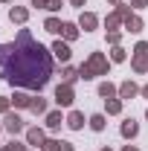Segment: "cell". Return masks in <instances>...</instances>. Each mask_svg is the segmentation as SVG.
Wrapping results in <instances>:
<instances>
[{
    "label": "cell",
    "instance_id": "6da1fadb",
    "mask_svg": "<svg viewBox=\"0 0 148 151\" xmlns=\"http://www.w3.org/2000/svg\"><path fill=\"white\" fill-rule=\"evenodd\" d=\"M0 70L12 87L41 90L52 78V55L47 52V47H41L32 38L29 29H20L15 44H9V58Z\"/></svg>",
    "mask_w": 148,
    "mask_h": 151
},
{
    "label": "cell",
    "instance_id": "7a4b0ae2",
    "mask_svg": "<svg viewBox=\"0 0 148 151\" xmlns=\"http://www.w3.org/2000/svg\"><path fill=\"white\" fill-rule=\"evenodd\" d=\"M108 67H111V61L105 52H90L87 61L78 67V78H96V76H108Z\"/></svg>",
    "mask_w": 148,
    "mask_h": 151
},
{
    "label": "cell",
    "instance_id": "3957f363",
    "mask_svg": "<svg viewBox=\"0 0 148 151\" xmlns=\"http://www.w3.org/2000/svg\"><path fill=\"white\" fill-rule=\"evenodd\" d=\"M131 67H134V73H148V44L145 41H139L137 47H134V58H131Z\"/></svg>",
    "mask_w": 148,
    "mask_h": 151
},
{
    "label": "cell",
    "instance_id": "277c9868",
    "mask_svg": "<svg viewBox=\"0 0 148 151\" xmlns=\"http://www.w3.org/2000/svg\"><path fill=\"white\" fill-rule=\"evenodd\" d=\"M131 18V6H116L111 15H108V20H105V26H108V32H113L122 20H128Z\"/></svg>",
    "mask_w": 148,
    "mask_h": 151
},
{
    "label": "cell",
    "instance_id": "5b68a950",
    "mask_svg": "<svg viewBox=\"0 0 148 151\" xmlns=\"http://www.w3.org/2000/svg\"><path fill=\"white\" fill-rule=\"evenodd\" d=\"M73 99H75L73 84H58V87H55V102L61 105V108H70V105H73Z\"/></svg>",
    "mask_w": 148,
    "mask_h": 151
},
{
    "label": "cell",
    "instance_id": "8992f818",
    "mask_svg": "<svg viewBox=\"0 0 148 151\" xmlns=\"http://www.w3.org/2000/svg\"><path fill=\"white\" fill-rule=\"evenodd\" d=\"M3 128H6V131L15 137V134L23 131V119H20L18 113H3Z\"/></svg>",
    "mask_w": 148,
    "mask_h": 151
},
{
    "label": "cell",
    "instance_id": "52a82bcc",
    "mask_svg": "<svg viewBox=\"0 0 148 151\" xmlns=\"http://www.w3.org/2000/svg\"><path fill=\"white\" fill-rule=\"evenodd\" d=\"M44 142H47V137H44V131H41V128H26V145L41 148Z\"/></svg>",
    "mask_w": 148,
    "mask_h": 151
},
{
    "label": "cell",
    "instance_id": "ba28073f",
    "mask_svg": "<svg viewBox=\"0 0 148 151\" xmlns=\"http://www.w3.org/2000/svg\"><path fill=\"white\" fill-rule=\"evenodd\" d=\"M99 26V18L93 15V12H81V18H78V29H84V32H93Z\"/></svg>",
    "mask_w": 148,
    "mask_h": 151
},
{
    "label": "cell",
    "instance_id": "9c48e42d",
    "mask_svg": "<svg viewBox=\"0 0 148 151\" xmlns=\"http://www.w3.org/2000/svg\"><path fill=\"white\" fill-rule=\"evenodd\" d=\"M41 151H75V148H73V142H64V139H47L41 145Z\"/></svg>",
    "mask_w": 148,
    "mask_h": 151
},
{
    "label": "cell",
    "instance_id": "30bf717a",
    "mask_svg": "<svg viewBox=\"0 0 148 151\" xmlns=\"http://www.w3.org/2000/svg\"><path fill=\"white\" fill-rule=\"evenodd\" d=\"M52 55H55L58 61H70V55H73V52H70L67 41H61V38H58L55 44H52Z\"/></svg>",
    "mask_w": 148,
    "mask_h": 151
},
{
    "label": "cell",
    "instance_id": "8fae6325",
    "mask_svg": "<svg viewBox=\"0 0 148 151\" xmlns=\"http://www.w3.org/2000/svg\"><path fill=\"white\" fill-rule=\"evenodd\" d=\"M9 20H12V23H26V20H29V9L12 6V9H9Z\"/></svg>",
    "mask_w": 148,
    "mask_h": 151
},
{
    "label": "cell",
    "instance_id": "7c38bea8",
    "mask_svg": "<svg viewBox=\"0 0 148 151\" xmlns=\"http://www.w3.org/2000/svg\"><path fill=\"white\" fill-rule=\"evenodd\" d=\"M139 93V87H137V84H134V81H122V84H119V99H134V96Z\"/></svg>",
    "mask_w": 148,
    "mask_h": 151
},
{
    "label": "cell",
    "instance_id": "4fadbf2b",
    "mask_svg": "<svg viewBox=\"0 0 148 151\" xmlns=\"http://www.w3.org/2000/svg\"><path fill=\"white\" fill-rule=\"evenodd\" d=\"M119 134H122L125 139H134V137L139 134V125H137L134 119H125V122H122V128H119Z\"/></svg>",
    "mask_w": 148,
    "mask_h": 151
},
{
    "label": "cell",
    "instance_id": "5bb4252c",
    "mask_svg": "<svg viewBox=\"0 0 148 151\" xmlns=\"http://www.w3.org/2000/svg\"><path fill=\"white\" fill-rule=\"evenodd\" d=\"M67 125H70L73 131H81V128H84V113L70 111V113H67Z\"/></svg>",
    "mask_w": 148,
    "mask_h": 151
},
{
    "label": "cell",
    "instance_id": "9a60e30c",
    "mask_svg": "<svg viewBox=\"0 0 148 151\" xmlns=\"http://www.w3.org/2000/svg\"><path fill=\"white\" fill-rule=\"evenodd\" d=\"M61 122H67V119L61 116V111L47 113V128H50V131H58V128H61Z\"/></svg>",
    "mask_w": 148,
    "mask_h": 151
},
{
    "label": "cell",
    "instance_id": "2e32d148",
    "mask_svg": "<svg viewBox=\"0 0 148 151\" xmlns=\"http://www.w3.org/2000/svg\"><path fill=\"white\" fill-rule=\"evenodd\" d=\"M116 93H119V87L111 84V81H102V84H99V96H105V99H116Z\"/></svg>",
    "mask_w": 148,
    "mask_h": 151
},
{
    "label": "cell",
    "instance_id": "e0dca14e",
    "mask_svg": "<svg viewBox=\"0 0 148 151\" xmlns=\"http://www.w3.org/2000/svg\"><path fill=\"white\" fill-rule=\"evenodd\" d=\"M44 29H47V32H52V35H61L64 23H61L58 18H47V20H44Z\"/></svg>",
    "mask_w": 148,
    "mask_h": 151
},
{
    "label": "cell",
    "instance_id": "ac0fdd59",
    "mask_svg": "<svg viewBox=\"0 0 148 151\" xmlns=\"http://www.w3.org/2000/svg\"><path fill=\"white\" fill-rule=\"evenodd\" d=\"M78 23H64V29H61V35H64V41H75L78 38Z\"/></svg>",
    "mask_w": 148,
    "mask_h": 151
},
{
    "label": "cell",
    "instance_id": "d6986e66",
    "mask_svg": "<svg viewBox=\"0 0 148 151\" xmlns=\"http://www.w3.org/2000/svg\"><path fill=\"white\" fill-rule=\"evenodd\" d=\"M125 29H128V32H142V18H139V15H131V18L125 20Z\"/></svg>",
    "mask_w": 148,
    "mask_h": 151
},
{
    "label": "cell",
    "instance_id": "ffe728a7",
    "mask_svg": "<svg viewBox=\"0 0 148 151\" xmlns=\"http://www.w3.org/2000/svg\"><path fill=\"white\" fill-rule=\"evenodd\" d=\"M12 105H15V108H29V105H32V96H26V93H15V96H12Z\"/></svg>",
    "mask_w": 148,
    "mask_h": 151
},
{
    "label": "cell",
    "instance_id": "44dd1931",
    "mask_svg": "<svg viewBox=\"0 0 148 151\" xmlns=\"http://www.w3.org/2000/svg\"><path fill=\"white\" fill-rule=\"evenodd\" d=\"M29 111H32V113H47V99L32 96V105H29Z\"/></svg>",
    "mask_w": 148,
    "mask_h": 151
},
{
    "label": "cell",
    "instance_id": "7402d4cb",
    "mask_svg": "<svg viewBox=\"0 0 148 151\" xmlns=\"http://www.w3.org/2000/svg\"><path fill=\"white\" fill-rule=\"evenodd\" d=\"M125 58H128V52H125V50H122V47L116 44V47H113V50H111V61H113V64H122Z\"/></svg>",
    "mask_w": 148,
    "mask_h": 151
},
{
    "label": "cell",
    "instance_id": "603a6c76",
    "mask_svg": "<svg viewBox=\"0 0 148 151\" xmlns=\"http://www.w3.org/2000/svg\"><path fill=\"white\" fill-rule=\"evenodd\" d=\"M90 128L93 131H105V113H93L90 116Z\"/></svg>",
    "mask_w": 148,
    "mask_h": 151
},
{
    "label": "cell",
    "instance_id": "cb8c5ba5",
    "mask_svg": "<svg viewBox=\"0 0 148 151\" xmlns=\"http://www.w3.org/2000/svg\"><path fill=\"white\" fill-rule=\"evenodd\" d=\"M105 105H108V113H122V99H105Z\"/></svg>",
    "mask_w": 148,
    "mask_h": 151
},
{
    "label": "cell",
    "instance_id": "d4e9b609",
    "mask_svg": "<svg viewBox=\"0 0 148 151\" xmlns=\"http://www.w3.org/2000/svg\"><path fill=\"white\" fill-rule=\"evenodd\" d=\"M64 84H75V78H78V70H73V67H64Z\"/></svg>",
    "mask_w": 148,
    "mask_h": 151
},
{
    "label": "cell",
    "instance_id": "484cf974",
    "mask_svg": "<svg viewBox=\"0 0 148 151\" xmlns=\"http://www.w3.org/2000/svg\"><path fill=\"white\" fill-rule=\"evenodd\" d=\"M0 151H29V148H26L23 142H18V139H12L9 145H3V148H0Z\"/></svg>",
    "mask_w": 148,
    "mask_h": 151
},
{
    "label": "cell",
    "instance_id": "4316f807",
    "mask_svg": "<svg viewBox=\"0 0 148 151\" xmlns=\"http://www.w3.org/2000/svg\"><path fill=\"white\" fill-rule=\"evenodd\" d=\"M119 41H122V32H119V29H113V32H108V44H113V47H116Z\"/></svg>",
    "mask_w": 148,
    "mask_h": 151
},
{
    "label": "cell",
    "instance_id": "83f0119b",
    "mask_svg": "<svg viewBox=\"0 0 148 151\" xmlns=\"http://www.w3.org/2000/svg\"><path fill=\"white\" fill-rule=\"evenodd\" d=\"M6 58H9V44H0V67L6 64Z\"/></svg>",
    "mask_w": 148,
    "mask_h": 151
},
{
    "label": "cell",
    "instance_id": "f1b7e54d",
    "mask_svg": "<svg viewBox=\"0 0 148 151\" xmlns=\"http://www.w3.org/2000/svg\"><path fill=\"white\" fill-rule=\"evenodd\" d=\"M9 105H12V99H6V96H0V113H9Z\"/></svg>",
    "mask_w": 148,
    "mask_h": 151
},
{
    "label": "cell",
    "instance_id": "f546056e",
    "mask_svg": "<svg viewBox=\"0 0 148 151\" xmlns=\"http://www.w3.org/2000/svg\"><path fill=\"white\" fill-rule=\"evenodd\" d=\"M61 6H64V3H61V0H50V6H47V9H50V12H58V9H61Z\"/></svg>",
    "mask_w": 148,
    "mask_h": 151
},
{
    "label": "cell",
    "instance_id": "4dcf8cb0",
    "mask_svg": "<svg viewBox=\"0 0 148 151\" xmlns=\"http://www.w3.org/2000/svg\"><path fill=\"white\" fill-rule=\"evenodd\" d=\"M145 3H148V0H131V6H134V9H145Z\"/></svg>",
    "mask_w": 148,
    "mask_h": 151
},
{
    "label": "cell",
    "instance_id": "1f68e13d",
    "mask_svg": "<svg viewBox=\"0 0 148 151\" xmlns=\"http://www.w3.org/2000/svg\"><path fill=\"white\" fill-rule=\"evenodd\" d=\"M32 6H38V9H47V6H50V0H32Z\"/></svg>",
    "mask_w": 148,
    "mask_h": 151
},
{
    "label": "cell",
    "instance_id": "d6a6232c",
    "mask_svg": "<svg viewBox=\"0 0 148 151\" xmlns=\"http://www.w3.org/2000/svg\"><path fill=\"white\" fill-rule=\"evenodd\" d=\"M139 93H142V96L148 99V84H145V87H139Z\"/></svg>",
    "mask_w": 148,
    "mask_h": 151
},
{
    "label": "cell",
    "instance_id": "836d02e7",
    "mask_svg": "<svg viewBox=\"0 0 148 151\" xmlns=\"http://www.w3.org/2000/svg\"><path fill=\"white\" fill-rule=\"evenodd\" d=\"M108 3H111V6H122V0H108Z\"/></svg>",
    "mask_w": 148,
    "mask_h": 151
},
{
    "label": "cell",
    "instance_id": "e575fe53",
    "mask_svg": "<svg viewBox=\"0 0 148 151\" xmlns=\"http://www.w3.org/2000/svg\"><path fill=\"white\" fill-rule=\"evenodd\" d=\"M70 3H73V6H84V0H70Z\"/></svg>",
    "mask_w": 148,
    "mask_h": 151
},
{
    "label": "cell",
    "instance_id": "d590c367",
    "mask_svg": "<svg viewBox=\"0 0 148 151\" xmlns=\"http://www.w3.org/2000/svg\"><path fill=\"white\" fill-rule=\"evenodd\" d=\"M122 151H139V148H134V145H125V148H122Z\"/></svg>",
    "mask_w": 148,
    "mask_h": 151
},
{
    "label": "cell",
    "instance_id": "8d00e7d4",
    "mask_svg": "<svg viewBox=\"0 0 148 151\" xmlns=\"http://www.w3.org/2000/svg\"><path fill=\"white\" fill-rule=\"evenodd\" d=\"M102 151H111V145H105V148H102Z\"/></svg>",
    "mask_w": 148,
    "mask_h": 151
},
{
    "label": "cell",
    "instance_id": "74e56055",
    "mask_svg": "<svg viewBox=\"0 0 148 151\" xmlns=\"http://www.w3.org/2000/svg\"><path fill=\"white\" fill-rule=\"evenodd\" d=\"M0 3H12V0H0Z\"/></svg>",
    "mask_w": 148,
    "mask_h": 151
},
{
    "label": "cell",
    "instance_id": "f35d334b",
    "mask_svg": "<svg viewBox=\"0 0 148 151\" xmlns=\"http://www.w3.org/2000/svg\"><path fill=\"white\" fill-rule=\"evenodd\" d=\"M0 128H3V122H0Z\"/></svg>",
    "mask_w": 148,
    "mask_h": 151
},
{
    "label": "cell",
    "instance_id": "ab89813d",
    "mask_svg": "<svg viewBox=\"0 0 148 151\" xmlns=\"http://www.w3.org/2000/svg\"><path fill=\"white\" fill-rule=\"evenodd\" d=\"M145 116H148V111H145Z\"/></svg>",
    "mask_w": 148,
    "mask_h": 151
},
{
    "label": "cell",
    "instance_id": "60d3db41",
    "mask_svg": "<svg viewBox=\"0 0 148 151\" xmlns=\"http://www.w3.org/2000/svg\"><path fill=\"white\" fill-rule=\"evenodd\" d=\"M38 151H41V148H38Z\"/></svg>",
    "mask_w": 148,
    "mask_h": 151
}]
</instances>
